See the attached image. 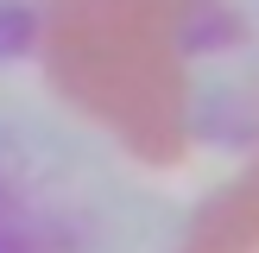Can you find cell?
Returning a JSON list of instances; mask_svg holds the SVG:
<instances>
[]
</instances>
